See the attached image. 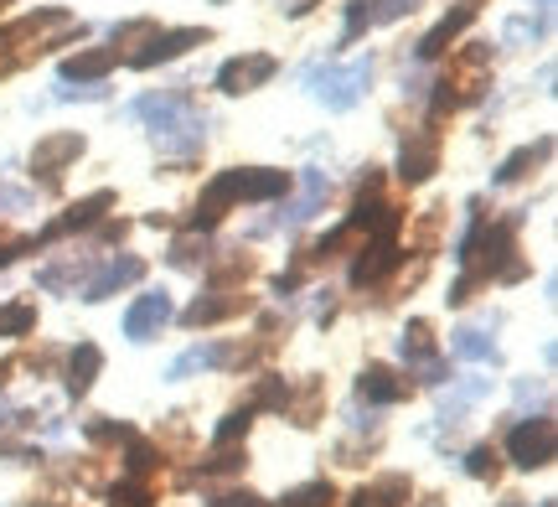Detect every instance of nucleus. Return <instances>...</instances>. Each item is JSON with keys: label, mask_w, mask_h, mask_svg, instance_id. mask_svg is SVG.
<instances>
[{"label": "nucleus", "mask_w": 558, "mask_h": 507, "mask_svg": "<svg viewBox=\"0 0 558 507\" xmlns=\"http://www.w3.org/2000/svg\"><path fill=\"white\" fill-rule=\"evenodd\" d=\"M326 502H331V482H310L285 497V507H326Z\"/></svg>", "instance_id": "bb28decb"}, {"label": "nucleus", "mask_w": 558, "mask_h": 507, "mask_svg": "<svg viewBox=\"0 0 558 507\" xmlns=\"http://www.w3.org/2000/svg\"><path fill=\"white\" fill-rule=\"evenodd\" d=\"M285 192H290V171H269V166L217 171L202 192V202H197V213L186 218V228L207 233V228H217V218H223L233 202H269V197H285Z\"/></svg>", "instance_id": "f257e3e1"}, {"label": "nucleus", "mask_w": 558, "mask_h": 507, "mask_svg": "<svg viewBox=\"0 0 558 507\" xmlns=\"http://www.w3.org/2000/svg\"><path fill=\"white\" fill-rule=\"evenodd\" d=\"M507 456H512V466H522V471H538V466L553 461V420H548V414H533V420H517V425H512Z\"/></svg>", "instance_id": "20e7f679"}, {"label": "nucleus", "mask_w": 558, "mask_h": 507, "mask_svg": "<svg viewBox=\"0 0 558 507\" xmlns=\"http://www.w3.org/2000/svg\"><path fill=\"white\" fill-rule=\"evenodd\" d=\"M403 394H409V383H403L393 368H362V378H357V399H367V404H398Z\"/></svg>", "instance_id": "2eb2a0df"}, {"label": "nucleus", "mask_w": 558, "mask_h": 507, "mask_svg": "<svg viewBox=\"0 0 558 507\" xmlns=\"http://www.w3.org/2000/svg\"><path fill=\"white\" fill-rule=\"evenodd\" d=\"M471 21H476V0H460V6H455L440 26H434V32H429L419 47H414V57H419V63H434V57H440V52H445V47H450V42L465 32V26H471Z\"/></svg>", "instance_id": "4468645a"}, {"label": "nucleus", "mask_w": 558, "mask_h": 507, "mask_svg": "<svg viewBox=\"0 0 558 507\" xmlns=\"http://www.w3.org/2000/svg\"><path fill=\"white\" fill-rule=\"evenodd\" d=\"M207 507H259V497H254V492H228V497H217V502H207Z\"/></svg>", "instance_id": "473e14b6"}, {"label": "nucleus", "mask_w": 558, "mask_h": 507, "mask_svg": "<svg viewBox=\"0 0 558 507\" xmlns=\"http://www.w3.org/2000/svg\"><path fill=\"white\" fill-rule=\"evenodd\" d=\"M228 347L223 342H207V347H192V352H181L176 363H171V373L166 378H192V373H207V368H223L228 363Z\"/></svg>", "instance_id": "4be33fe9"}, {"label": "nucleus", "mask_w": 558, "mask_h": 507, "mask_svg": "<svg viewBox=\"0 0 558 507\" xmlns=\"http://www.w3.org/2000/svg\"><path fill=\"white\" fill-rule=\"evenodd\" d=\"M109 207H114V192H93V197H83V202L73 207L68 218H57V223L47 228V238H62V233H73V228H93V223L109 213Z\"/></svg>", "instance_id": "6ab92c4d"}, {"label": "nucleus", "mask_w": 558, "mask_h": 507, "mask_svg": "<svg viewBox=\"0 0 558 507\" xmlns=\"http://www.w3.org/2000/svg\"><path fill=\"white\" fill-rule=\"evenodd\" d=\"M238 466H243V456H238V451H223V456H212L197 476H223V471H238Z\"/></svg>", "instance_id": "2f4dec72"}, {"label": "nucleus", "mask_w": 558, "mask_h": 507, "mask_svg": "<svg viewBox=\"0 0 558 507\" xmlns=\"http://www.w3.org/2000/svg\"><path fill=\"white\" fill-rule=\"evenodd\" d=\"M248 420H254V409H248V404H243V409H233L228 420L217 425V445H233V440H238V435L248 430Z\"/></svg>", "instance_id": "cd10ccee"}, {"label": "nucleus", "mask_w": 558, "mask_h": 507, "mask_svg": "<svg viewBox=\"0 0 558 507\" xmlns=\"http://www.w3.org/2000/svg\"><path fill=\"white\" fill-rule=\"evenodd\" d=\"M434 166H440V140H434V130H409V140H403V151H398V176L403 182H429Z\"/></svg>", "instance_id": "9b49d317"}, {"label": "nucleus", "mask_w": 558, "mask_h": 507, "mask_svg": "<svg viewBox=\"0 0 558 507\" xmlns=\"http://www.w3.org/2000/svg\"><path fill=\"white\" fill-rule=\"evenodd\" d=\"M248 301L243 295H233V290H217V295H202V301H192L181 311V321L186 326H212V321H228V316H238Z\"/></svg>", "instance_id": "dca6fc26"}, {"label": "nucleus", "mask_w": 558, "mask_h": 507, "mask_svg": "<svg viewBox=\"0 0 558 507\" xmlns=\"http://www.w3.org/2000/svg\"><path fill=\"white\" fill-rule=\"evenodd\" d=\"M166 321H171V295L166 290H145L140 301L124 311V337H130V342H150Z\"/></svg>", "instance_id": "9d476101"}, {"label": "nucleus", "mask_w": 558, "mask_h": 507, "mask_svg": "<svg viewBox=\"0 0 558 507\" xmlns=\"http://www.w3.org/2000/svg\"><path fill=\"white\" fill-rule=\"evenodd\" d=\"M393 233H398V228L372 233V238H367L362 259L352 264V285H357V290H362V285H383V280L398 270V259H403V254H398V244H393Z\"/></svg>", "instance_id": "0eeeda50"}, {"label": "nucleus", "mask_w": 558, "mask_h": 507, "mask_svg": "<svg viewBox=\"0 0 558 507\" xmlns=\"http://www.w3.org/2000/svg\"><path fill=\"white\" fill-rule=\"evenodd\" d=\"M83 156V135L78 130H57V135H42L37 151H31V176H42V187H57L62 171Z\"/></svg>", "instance_id": "39448f33"}, {"label": "nucleus", "mask_w": 558, "mask_h": 507, "mask_svg": "<svg viewBox=\"0 0 558 507\" xmlns=\"http://www.w3.org/2000/svg\"><path fill=\"white\" fill-rule=\"evenodd\" d=\"M465 471H471V476H496V451H491V445H476V451L465 456Z\"/></svg>", "instance_id": "7c9ffc66"}, {"label": "nucleus", "mask_w": 558, "mask_h": 507, "mask_svg": "<svg viewBox=\"0 0 558 507\" xmlns=\"http://www.w3.org/2000/svg\"><path fill=\"white\" fill-rule=\"evenodd\" d=\"M99 368H104V352L93 347V342H78L73 357H68V394L83 399L93 389V378H99Z\"/></svg>", "instance_id": "a211bd4d"}, {"label": "nucleus", "mask_w": 558, "mask_h": 507, "mask_svg": "<svg viewBox=\"0 0 558 507\" xmlns=\"http://www.w3.org/2000/svg\"><path fill=\"white\" fill-rule=\"evenodd\" d=\"M31 326H37V306L31 301L0 306V337H31Z\"/></svg>", "instance_id": "393cba45"}, {"label": "nucleus", "mask_w": 558, "mask_h": 507, "mask_svg": "<svg viewBox=\"0 0 558 507\" xmlns=\"http://www.w3.org/2000/svg\"><path fill=\"white\" fill-rule=\"evenodd\" d=\"M130 114H145L150 119V140L161 145L166 156L186 161L207 145V119L192 109V94L186 88H171V94H150V99H135Z\"/></svg>", "instance_id": "f03ea898"}, {"label": "nucleus", "mask_w": 558, "mask_h": 507, "mask_svg": "<svg viewBox=\"0 0 558 507\" xmlns=\"http://www.w3.org/2000/svg\"><path fill=\"white\" fill-rule=\"evenodd\" d=\"M419 6V0H352L347 6V32H341V47L357 42L362 32H372V26H388L398 16H409Z\"/></svg>", "instance_id": "1a4fd4ad"}, {"label": "nucleus", "mask_w": 558, "mask_h": 507, "mask_svg": "<svg viewBox=\"0 0 558 507\" xmlns=\"http://www.w3.org/2000/svg\"><path fill=\"white\" fill-rule=\"evenodd\" d=\"M409 476H383V482H372V487H357L352 492V507H403L409 502Z\"/></svg>", "instance_id": "aec40b11"}, {"label": "nucleus", "mask_w": 558, "mask_h": 507, "mask_svg": "<svg viewBox=\"0 0 558 507\" xmlns=\"http://www.w3.org/2000/svg\"><path fill=\"white\" fill-rule=\"evenodd\" d=\"M124 461H130V471L140 476V471H150V466H161V451H155V445H145V440H130Z\"/></svg>", "instance_id": "c85d7f7f"}, {"label": "nucleus", "mask_w": 558, "mask_h": 507, "mask_svg": "<svg viewBox=\"0 0 558 507\" xmlns=\"http://www.w3.org/2000/svg\"><path fill=\"white\" fill-rule=\"evenodd\" d=\"M496 507H527V502L522 497H507V502H496Z\"/></svg>", "instance_id": "f704fd0d"}, {"label": "nucleus", "mask_w": 558, "mask_h": 507, "mask_svg": "<svg viewBox=\"0 0 558 507\" xmlns=\"http://www.w3.org/2000/svg\"><path fill=\"white\" fill-rule=\"evenodd\" d=\"M109 507H150V492H145L140 482H124V487H114Z\"/></svg>", "instance_id": "c756f323"}, {"label": "nucleus", "mask_w": 558, "mask_h": 507, "mask_svg": "<svg viewBox=\"0 0 558 507\" xmlns=\"http://www.w3.org/2000/svg\"><path fill=\"white\" fill-rule=\"evenodd\" d=\"M145 275V259L140 254H119V259H109L99 275H93L88 285H83V301H109L114 290H124V285H135Z\"/></svg>", "instance_id": "ddd939ff"}, {"label": "nucleus", "mask_w": 558, "mask_h": 507, "mask_svg": "<svg viewBox=\"0 0 558 507\" xmlns=\"http://www.w3.org/2000/svg\"><path fill=\"white\" fill-rule=\"evenodd\" d=\"M305 83H310V94H316L326 109L347 114L367 94V83H372V57H357V63H347V68H316Z\"/></svg>", "instance_id": "7ed1b4c3"}, {"label": "nucleus", "mask_w": 558, "mask_h": 507, "mask_svg": "<svg viewBox=\"0 0 558 507\" xmlns=\"http://www.w3.org/2000/svg\"><path fill=\"white\" fill-rule=\"evenodd\" d=\"M543 37V16L533 21V16H517V21H507V32H502V42L507 47H517V42H538Z\"/></svg>", "instance_id": "a878e982"}, {"label": "nucleus", "mask_w": 558, "mask_h": 507, "mask_svg": "<svg viewBox=\"0 0 558 507\" xmlns=\"http://www.w3.org/2000/svg\"><path fill=\"white\" fill-rule=\"evenodd\" d=\"M398 352H403V363H409V368L424 373V383H445V363L434 357V337H429L424 321H409V326H403Z\"/></svg>", "instance_id": "f8f14e48"}, {"label": "nucleus", "mask_w": 558, "mask_h": 507, "mask_svg": "<svg viewBox=\"0 0 558 507\" xmlns=\"http://www.w3.org/2000/svg\"><path fill=\"white\" fill-rule=\"evenodd\" d=\"M207 42V26H176V32H155L140 52H130V68H155V63H171L186 47H202Z\"/></svg>", "instance_id": "6e6552de"}, {"label": "nucleus", "mask_w": 558, "mask_h": 507, "mask_svg": "<svg viewBox=\"0 0 558 507\" xmlns=\"http://www.w3.org/2000/svg\"><path fill=\"white\" fill-rule=\"evenodd\" d=\"M119 63V47H93V52H78V57H68L57 73L68 78V83H99L109 68Z\"/></svg>", "instance_id": "f3484780"}, {"label": "nucleus", "mask_w": 558, "mask_h": 507, "mask_svg": "<svg viewBox=\"0 0 558 507\" xmlns=\"http://www.w3.org/2000/svg\"><path fill=\"white\" fill-rule=\"evenodd\" d=\"M0 6H6V0H0Z\"/></svg>", "instance_id": "c9c22d12"}, {"label": "nucleus", "mask_w": 558, "mask_h": 507, "mask_svg": "<svg viewBox=\"0 0 558 507\" xmlns=\"http://www.w3.org/2000/svg\"><path fill=\"white\" fill-rule=\"evenodd\" d=\"M450 347H455V357H465V363H496V342L486 337V326H460V332L450 337Z\"/></svg>", "instance_id": "5701e85b"}, {"label": "nucleus", "mask_w": 558, "mask_h": 507, "mask_svg": "<svg viewBox=\"0 0 558 507\" xmlns=\"http://www.w3.org/2000/svg\"><path fill=\"white\" fill-rule=\"evenodd\" d=\"M486 394H491V378H471V383H460V389H455V394L445 399L440 420H445V425H460V414L471 409V404H481Z\"/></svg>", "instance_id": "b1692460"}, {"label": "nucleus", "mask_w": 558, "mask_h": 507, "mask_svg": "<svg viewBox=\"0 0 558 507\" xmlns=\"http://www.w3.org/2000/svg\"><path fill=\"white\" fill-rule=\"evenodd\" d=\"M274 73H279V63H274L269 52H243V57H228V63L217 68V94H228V99L254 94V88H264Z\"/></svg>", "instance_id": "423d86ee"}, {"label": "nucleus", "mask_w": 558, "mask_h": 507, "mask_svg": "<svg viewBox=\"0 0 558 507\" xmlns=\"http://www.w3.org/2000/svg\"><path fill=\"white\" fill-rule=\"evenodd\" d=\"M16 259V249H0V270H6V264Z\"/></svg>", "instance_id": "72a5a7b5"}, {"label": "nucleus", "mask_w": 558, "mask_h": 507, "mask_svg": "<svg viewBox=\"0 0 558 507\" xmlns=\"http://www.w3.org/2000/svg\"><path fill=\"white\" fill-rule=\"evenodd\" d=\"M548 151H553V140H538V145H522V151H512L502 166H496V187H512V182H522L533 166H543L548 161Z\"/></svg>", "instance_id": "412c9836"}]
</instances>
